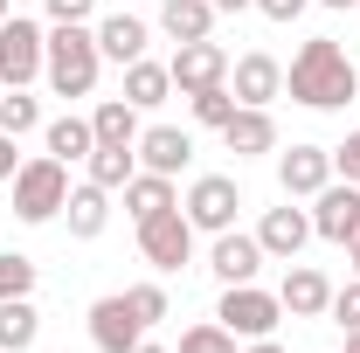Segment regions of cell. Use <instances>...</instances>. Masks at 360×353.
<instances>
[{
  "label": "cell",
  "instance_id": "29",
  "mask_svg": "<svg viewBox=\"0 0 360 353\" xmlns=\"http://www.w3.org/2000/svg\"><path fill=\"white\" fill-rule=\"evenodd\" d=\"M180 353H236V333H229L222 319H201V326L180 333Z\"/></svg>",
  "mask_w": 360,
  "mask_h": 353
},
{
  "label": "cell",
  "instance_id": "41",
  "mask_svg": "<svg viewBox=\"0 0 360 353\" xmlns=\"http://www.w3.org/2000/svg\"><path fill=\"white\" fill-rule=\"evenodd\" d=\"M319 7H360V0H319Z\"/></svg>",
  "mask_w": 360,
  "mask_h": 353
},
{
  "label": "cell",
  "instance_id": "20",
  "mask_svg": "<svg viewBox=\"0 0 360 353\" xmlns=\"http://www.w3.org/2000/svg\"><path fill=\"white\" fill-rule=\"evenodd\" d=\"M160 28L174 42H208L215 35V0H167L160 7Z\"/></svg>",
  "mask_w": 360,
  "mask_h": 353
},
{
  "label": "cell",
  "instance_id": "6",
  "mask_svg": "<svg viewBox=\"0 0 360 353\" xmlns=\"http://www.w3.org/2000/svg\"><path fill=\"white\" fill-rule=\"evenodd\" d=\"M139 257L153 270H180L187 257H194V222H187V208H160V215L139 222Z\"/></svg>",
  "mask_w": 360,
  "mask_h": 353
},
{
  "label": "cell",
  "instance_id": "8",
  "mask_svg": "<svg viewBox=\"0 0 360 353\" xmlns=\"http://www.w3.org/2000/svg\"><path fill=\"white\" fill-rule=\"evenodd\" d=\"M174 90L180 97H194V90H215V84H229V49L208 35V42H180L174 49Z\"/></svg>",
  "mask_w": 360,
  "mask_h": 353
},
{
  "label": "cell",
  "instance_id": "7",
  "mask_svg": "<svg viewBox=\"0 0 360 353\" xmlns=\"http://www.w3.org/2000/svg\"><path fill=\"white\" fill-rule=\"evenodd\" d=\"M187 222L194 229H208V236H222V229H236V208H243V194H236V180L229 174H201L194 187H187Z\"/></svg>",
  "mask_w": 360,
  "mask_h": 353
},
{
  "label": "cell",
  "instance_id": "32",
  "mask_svg": "<svg viewBox=\"0 0 360 353\" xmlns=\"http://www.w3.org/2000/svg\"><path fill=\"white\" fill-rule=\"evenodd\" d=\"M326 312H333V319H340L347 333H360V277H354V284H340V291H333V305H326Z\"/></svg>",
  "mask_w": 360,
  "mask_h": 353
},
{
  "label": "cell",
  "instance_id": "34",
  "mask_svg": "<svg viewBox=\"0 0 360 353\" xmlns=\"http://www.w3.org/2000/svg\"><path fill=\"white\" fill-rule=\"evenodd\" d=\"M97 0H49V21H90Z\"/></svg>",
  "mask_w": 360,
  "mask_h": 353
},
{
  "label": "cell",
  "instance_id": "37",
  "mask_svg": "<svg viewBox=\"0 0 360 353\" xmlns=\"http://www.w3.org/2000/svg\"><path fill=\"white\" fill-rule=\"evenodd\" d=\"M236 7H257V0H215V14H236Z\"/></svg>",
  "mask_w": 360,
  "mask_h": 353
},
{
  "label": "cell",
  "instance_id": "38",
  "mask_svg": "<svg viewBox=\"0 0 360 353\" xmlns=\"http://www.w3.org/2000/svg\"><path fill=\"white\" fill-rule=\"evenodd\" d=\"M250 353H284V347H277V340H250Z\"/></svg>",
  "mask_w": 360,
  "mask_h": 353
},
{
  "label": "cell",
  "instance_id": "43",
  "mask_svg": "<svg viewBox=\"0 0 360 353\" xmlns=\"http://www.w3.org/2000/svg\"><path fill=\"white\" fill-rule=\"evenodd\" d=\"M0 21H7V0H0Z\"/></svg>",
  "mask_w": 360,
  "mask_h": 353
},
{
  "label": "cell",
  "instance_id": "26",
  "mask_svg": "<svg viewBox=\"0 0 360 353\" xmlns=\"http://www.w3.org/2000/svg\"><path fill=\"white\" fill-rule=\"evenodd\" d=\"M90 180L97 187H125V180L139 174V146H90Z\"/></svg>",
  "mask_w": 360,
  "mask_h": 353
},
{
  "label": "cell",
  "instance_id": "33",
  "mask_svg": "<svg viewBox=\"0 0 360 353\" xmlns=\"http://www.w3.org/2000/svg\"><path fill=\"white\" fill-rule=\"evenodd\" d=\"M333 167L360 187V132H347V146H333Z\"/></svg>",
  "mask_w": 360,
  "mask_h": 353
},
{
  "label": "cell",
  "instance_id": "23",
  "mask_svg": "<svg viewBox=\"0 0 360 353\" xmlns=\"http://www.w3.org/2000/svg\"><path fill=\"white\" fill-rule=\"evenodd\" d=\"M90 132H97V146H139V104L104 97V104L90 111Z\"/></svg>",
  "mask_w": 360,
  "mask_h": 353
},
{
  "label": "cell",
  "instance_id": "40",
  "mask_svg": "<svg viewBox=\"0 0 360 353\" xmlns=\"http://www.w3.org/2000/svg\"><path fill=\"white\" fill-rule=\"evenodd\" d=\"M347 257H354V277H360V236H354V243H347Z\"/></svg>",
  "mask_w": 360,
  "mask_h": 353
},
{
  "label": "cell",
  "instance_id": "13",
  "mask_svg": "<svg viewBox=\"0 0 360 353\" xmlns=\"http://www.w3.org/2000/svg\"><path fill=\"white\" fill-rule=\"evenodd\" d=\"M257 243H264V257H277V264H298V250L312 243V215L305 208H270L257 222Z\"/></svg>",
  "mask_w": 360,
  "mask_h": 353
},
{
  "label": "cell",
  "instance_id": "14",
  "mask_svg": "<svg viewBox=\"0 0 360 353\" xmlns=\"http://www.w3.org/2000/svg\"><path fill=\"white\" fill-rule=\"evenodd\" d=\"M277 305L291 312V319H326V305H333V284H326V270L291 264V270H284V284H277Z\"/></svg>",
  "mask_w": 360,
  "mask_h": 353
},
{
  "label": "cell",
  "instance_id": "35",
  "mask_svg": "<svg viewBox=\"0 0 360 353\" xmlns=\"http://www.w3.org/2000/svg\"><path fill=\"white\" fill-rule=\"evenodd\" d=\"M257 14H264V21H298L305 0H257Z\"/></svg>",
  "mask_w": 360,
  "mask_h": 353
},
{
  "label": "cell",
  "instance_id": "24",
  "mask_svg": "<svg viewBox=\"0 0 360 353\" xmlns=\"http://www.w3.org/2000/svg\"><path fill=\"white\" fill-rule=\"evenodd\" d=\"M160 208H180V194H174L167 174H132V180H125V215H132V222L160 215Z\"/></svg>",
  "mask_w": 360,
  "mask_h": 353
},
{
  "label": "cell",
  "instance_id": "42",
  "mask_svg": "<svg viewBox=\"0 0 360 353\" xmlns=\"http://www.w3.org/2000/svg\"><path fill=\"white\" fill-rule=\"evenodd\" d=\"M347 353H360V333H347Z\"/></svg>",
  "mask_w": 360,
  "mask_h": 353
},
{
  "label": "cell",
  "instance_id": "22",
  "mask_svg": "<svg viewBox=\"0 0 360 353\" xmlns=\"http://www.w3.org/2000/svg\"><path fill=\"white\" fill-rule=\"evenodd\" d=\"M42 333V312L35 298H0V353H28Z\"/></svg>",
  "mask_w": 360,
  "mask_h": 353
},
{
  "label": "cell",
  "instance_id": "2",
  "mask_svg": "<svg viewBox=\"0 0 360 353\" xmlns=\"http://www.w3.org/2000/svg\"><path fill=\"white\" fill-rule=\"evenodd\" d=\"M97 70H104L97 28H84V21H56V28H49V56H42L49 90H56V97H90V90H97Z\"/></svg>",
  "mask_w": 360,
  "mask_h": 353
},
{
  "label": "cell",
  "instance_id": "17",
  "mask_svg": "<svg viewBox=\"0 0 360 353\" xmlns=\"http://www.w3.org/2000/svg\"><path fill=\"white\" fill-rule=\"evenodd\" d=\"M222 146L236 160H257V153H277V125H270L264 104H236V118L222 125Z\"/></svg>",
  "mask_w": 360,
  "mask_h": 353
},
{
  "label": "cell",
  "instance_id": "11",
  "mask_svg": "<svg viewBox=\"0 0 360 353\" xmlns=\"http://www.w3.org/2000/svg\"><path fill=\"white\" fill-rule=\"evenodd\" d=\"M90 340H97V353H132L139 340H146V326H139V312L125 305V291H111V298L90 305Z\"/></svg>",
  "mask_w": 360,
  "mask_h": 353
},
{
  "label": "cell",
  "instance_id": "10",
  "mask_svg": "<svg viewBox=\"0 0 360 353\" xmlns=\"http://www.w3.org/2000/svg\"><path fill=\"white\" fill-rule=\"evenodd\" d=\"M229 90H236V104H264L270 111V97H284V63L264 56V49H250V56L229 63Z\"/></svg>",
  "mask_w": 360,
  "mask_h": 353
},
{
  "label": "cell",
  "instance_id": "25",
  "mask_svg": "<svg viewBox=\"0 0 360 353\" xmlns=\"http://www.w3.org/2000/svg\"><path fill=\"white\" fill-rule=\"evenodd\" d=\"M42 139H49V153H56L63 167H70V160H90V146H97L90 118H77V111H70V118H49V125H42Z\"/></svg>",
  "mask_w": 360,
  "mask_h": 353
},
{
  "label": "cell",
  "instance_id": "9",
  "mask_svg": "<svg viewBox=\"0 0 360 353\" xmlns=\"http://www.w3.org/2000/svg\"><path fill=\"white\" fill-rule=\"evenodd\" d=\"M312 236H326V243H354L360 236V187L347 180V187H319L312 194Z\"/></svg>",
  "mask_w": 360,
  "mask_h": 353
},
{
  "label": "cell",
  "instance_id": "19",
  "mask_svg": "<svg viewBox=\"0 0 360 353\" xmlns=\"http://www.w3.org/2000/svg\"><path fill=\"white\" fill-rule=\"evenodd\" d=\"M167 90H174V70H167V63H153V56L125 63V104H139V111H160V104H167Z\"/></svg>",
  "mask_w": 360,
  "mask_h": 353
},
{
  "label": "cell",
  "instance_id": "21",
  "mask_svg": "<svg viewBox=\"0 0 360 353\" xmlns=\"http://www.w3.org/2000/svg\"><path fill=\"white\" fill-rule=\"evenodd\" d=\"M146 21H132V14H111V21H97V49H104V63H139L146 56Z\"/></svg>",
  "mask_w": 360,
  "mask_h": 353
},
{
  "label": "cell",
  "instance_id": "15",
  "mask_svg": "<svg viewBox=\"0 0 360 353\" xmlns=\"http://www.w3.org/2000/svg\"><path fill=\"white\" fill-rule=\"evenodd\" d=\"M139 160H146V174H187V160H194V139L180 132V125H146L139 132Z\"/></svg>",
  "mask_w": 360,
  "mask_h": 353
},
{
  "label": "cell",
  "instance_id": "27",
  "mask_svg": "<svg viewBox=\"0 0 360 353\" xmlns=\"http://www.w3.org/2000/svg\"><path fill=\"white\" fill-rule=\"evenodd\" d=\"M35 125H42V104L28 90H0V132L21 139V132H35Z\"/></svg>",
  "mask_w": 360,
  "mask_h": 353
},
{
  "label": "cell",
  "instance_id": "30",
  "mask_svg": "<svg viewBox=\"0 0 360 353\" xmlns=\"http://www.w3.org/2000/svg\"><path fill=\"white\" fill-rule=\"evenodd\" d=\"M28 291H35V257L0 250V298H28Z\"/></svg>",
  "mask_w": 360,
  "mask_h": 353
},
{
  "label": "cell",
  "instance_id": "39",
  "mask_svg": "<svg viewBox=\"0 0 360 353\" xmlns=\"http://www.w3.org/2000/svg\"><path fill=\"white\" fill-rule=\"evenodd\" d=\"M132 353H174V347H153V340H139V347Z\"/></svg>",
  "mask_w": 360,
  "mask_h": 353
},
{
  "label": "cell",
  "instance_id": "18",
  "mask_svg": "<svg viewBox=\"0 0 360 353\" xmlns=\"http://www.w3.org/2000/svg\"><path fill=\"white\" fill-rule=\"evenodd\" d=\"M63 215H70V236H77V243H97V236H104V222H111V187H97V180L70 187Z\"/></svg>",
  "mask_w": 360,
  "mask_h": 353
},
{
  "label": "cell",
  "instance_id": "28",
  "mask_svg": "<svg viewBox=\"0 0 360 353\" xmlns=\"http://www.w3.org/2000/svg\"><path fill=\"white\" fill-rule=\"evenodd\" d=\"M187 104H194V125H208V132H222L229 118H236V90H229V84H215V90H194Z\"/></svg>",
  "mask_w": 360,
  "mask_h": 353
},
{
  "label": "cell",
  "instance_id": "12",
  "mask_svg": "<svg viewBox=\"0 0 360 353\" xmlns=\"http://www.w3.org/2000/svg\"><path fill=\"white\" fill-rule=\"evenodd\" d=\"M264 243L257 236H236V229H222L215 236V250H208V270L222 277V284H257V270H264Z\"/></svg>",
  "mask_w": 360,
  "mask_h": 353
},
{
  "label": "cell",
  "instance_id": "31",
  "mask_svg": "<svg viewBox=\"0 0 360 353\" xmlns=\"http://www.w3.org/2000/svg\"><path fill=\"white\" fill-rule=\"evenodd\" d=\"M125 305L139 312V326H160V319L174 312V298H167V284H132V291H125Z\"/></svg>",
  "mask_w": 360,
  "mask_h": 353
},
{
  "label": "cell",
  "instance_id": "3",
  "mask_svg": "<svg viewBox=\"0 0 360 353\" xmlns=\"http://www.w3.org/2000/svg\"><path fill=\"white\" fill-rule=\"evenodd\" d=\"M63 201H70V167H63L56 153L21 160V174H14V215L21 222H56Z\"/></svg>",
  "mask_w": 360,
  "mask_h": 353
},
{
  "label": "cell",
  "instance_id": "4",
  "mask_svg": "<svg viewBox=\"0 0 360 353\" xmlns=\"http://www.w3.org/2000/svg\"><path fill=\"white\" fill-rule=\"evenodd\" d=\"M42 56H49V35L28 14H7L0 21V90H28L42 77Z\"/></svg>",
  "mask_w": 360,
  "mask_h": 353
},
{
  "label": "cell",
  "instance_id": "16",
  "mask_svg": "<svg viewBox=\"0 0 360 353\" xmlns=\"http://www.w3.org/2000/svg\"><path fill=\"white\" fill-rule=\"evenodd\" d=\"M277 180H284L291 201H305V194H319V187L333 180V153H326V146H291V153L277 160Z\"/></svg>",
  "mask_w": 360,
  "mask_h": 353
},
{
  "label": "cell",
  "instance_id": "1",
  "mask_svg": "<svg viewBox=\"0 0 360 353\" xmlns=\"http://www.w3.org/2000/svg\"><path fill=\"white\" fill-rule=\"evenodd\" d=\"M284 90H291L298 104H312V111H347L360 97V70L347 63V49L333 42V35H312V42L291 56Z\"/></svg>",
  "mask_w": 360,
  "mask_h": 353
},
{
  "label": "cell",
  "instance_id": "36",
  "mask_svg": "<svg viewBox=\"0 0 360 353\" xmlns=\"http://www.w3.org/2000/svg\"><path fill=\"white\" fill-rule=\"evenodd\" d=\"M14 174H21V160H14V139L0 132V180H14Z\"/></svg>",
  "mask_w": 360,
  "mask_h": 353
},
{
  "label": "cell",
  "instance_id": "5",
  "mask_svg": "<svg viewBox=\"0 0 360 353\" xmlns=\"http://www.w3.org/2000/svg\"><path fill=\"white\" fill-rule=\"evenodd\" d=\"M215 319H222L236 340H270L277 319H284V305H277V291H264V284H222Z\"/></svg>",
  "mask_w": 360,
  "mask_h": 353
}]
</instances>
